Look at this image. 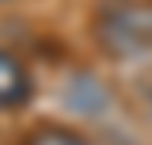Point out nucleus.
<instances>
[{
    "mask_svg": "<svg viewBox=\"0 0 152 145\" xmlns=\"http://www.w3.org/2000/svg\"><path fill=\"white\" fill-rule=\"evenodd\" d=\"M32 99V74L25 71V64L0 46V113L4 110H21Z\"/></svg>",
    "mask_w": 152,
    "mask_h": 145,
    "instance_id": "obj_2",
    "label": "nucleus"
},
{
    "mask_svg": "<svg viewBox=\"0 0 152 145\" xmlns=\"http://www.w3.org/2000/svg\"><path fill=\"white\" fill-rule=\"evenodd\" d=\"M92 39L113 60L152 53V0H99L92 14Z\"/></svg>",
    "mask_w": 152,
    "mask_h": 145,
    "instance_id": "obj_1",
    "label": "nucleus"
},
{
    "mask_svg": "<svg viewBox=\"0 0 152 145\" xmlns=\"http://www.w3.org/2000/svg\"><path fill=\"white\" fill-rule=\"evenodd\" d=\"M21 145H92L85 135H78V131H71V127H64V124H36L25 138H21Z\"/></svg>",
    "mask_w": 152,
    "mask_h": 145,
    "instance_id": "obj_3",
    "label": "nucleus"
}]
</instances>
